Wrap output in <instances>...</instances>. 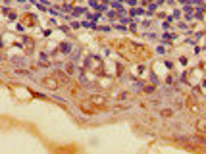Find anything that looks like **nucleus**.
I'll return each mask as SVG.
<instances>
[{"mask_svg": "<svg viewBox=\"0 0 206 154\" xmlns=\"http://www.w3.org/2000/svg\"><path fill=\"white\" fill-rule=\"evenodd\" d=\"M196 129H199V131H202V133H206V120H199Z\"/></svg>", "mask_w": 206, "mask_h": 154, "instance_id": "2", "label": "nucleus"}, {"mask_svg": "<svg viewBox=\"0 0 206 154\" xmlns=\"http://www.w3.org/2000/svg\"><path fill=\"white\" fill-rule=\"evenodd\" d=\"M44 85H46L48 89H56V87H58V83H56L54 79H46V81H44Z\"/></svg>", "mask_w": 206, "mask_h": 154, "instance_id": "3", "label": "nucleus"}, {"mask_svg": "<svg viewBox=\"0 0 206 154\" xmlns=\"http://www.w3.org/2000/svg\"><path fill=\"white\" fill-rule=\"evenodd\" d=\"M91 102H92V104H98V106H104V104H106V100H104L102 96H92Z\"/></svg>", "mask_w": 206, "mask_h": 154, "instance_id": "1", "label": "nucleus"}]
</instances>
